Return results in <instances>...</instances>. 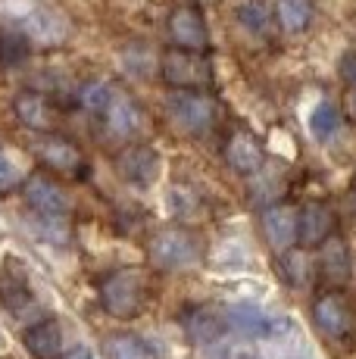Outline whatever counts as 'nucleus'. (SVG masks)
<instances>
[{
  "instance_id": "nucleus-21",
  "label": "nucleus",
  "mask_w": 356,
  "mask_h": 359,
  "mask_svg": "<svg viewBox=\"0 0 356 359\" xmlns=\"http://www.w3.org/2000/svg\"><path fill=\"white\" fill-rule=\"evenodd\" d=\"M107 353L109 359H156V350L150 347L144 337L119 331V334L107 337Z\"/></svg>"
},
{
  "instance_id": "nucleus-17",
  "label": "nucleus",
  "mask_w": 356,
  "mask_h": 359,
  "mask_svg": "<svg viewBox=\"0 0 356 359\" xmlns=\"http://www.w3.org/2000/svg\"><path fill=\"white\" fill-rule=\"evenodd\" d=\"M22 344L32 359H60L63 356V328L57 319H41L22 334Z\"/></svg>"
},
{
  "instance_id": "nucleus-7",
  "label": "nucleus",
  "mask_w": 356,
  "mask_h": 359,
  "mask_svg": "<svg viewBox=\"0 0 356 359\" xmlns=\"http://www.w3.org/2000/svg\"><path fill=\"white\" fill-rule=\"evenodd\" d=\"M116 172L122 182L135 184V188H147L160 175V154L150 144H128L116 154Z\"/></svg>"
},
{
  "instance_id": "nucleus-24",
  "label": "nucleus",
  "mask_w": 356,
  "mask_h": 359,
  "mask_svg": "<svg viewBox=\"0 0 356 359\" xmlns=\"http://www.w3.org/2000/svg\"><path fill=\"white\" fill-rule=\"evenodd\" d=\"M113 97H116V91L107 85V81H100V79L85 81V85H81V91H78V103L88 109V113H107L109 103H113Z\"/></svg>"
},
{
  "instance_id": "nucleus-10",
  "label": "nucleus",
  "mask_w": 356,
  "mask_h": 359,
  "mask_svg": "<svg viewBox=\"0 0 356 359\" xmlns=\"http://www.w3.org/2000/svg\"><path fill=\"white\" fill-rule=\"evenodd\" d=\"M313 322L331 341H344V337L353 334V313L341 294H322L313 303Z\"/></svg>"
},
{
  "instance_id": "nucleus-1",
  "label": "nucleus",
  "mask_w": 356,
  "mask_h": 359,
  "mask_svg": "<svg viewBox=\"0 0 356 359\" xmlns=\"http://www.w3.org/2000/svg\"><path fill=\"white\" fill-rule=\"evenodd\" d=\"M97 294H100V306L113 319H135L144 306L147 285H144V275L138 269H116L100 281Z\"/></svg>"
},
{
  "instance_id": "nucleus-12",
  "label": "nucleus",
  "mask_w": 356,
  "mask_h": 359,
  "mask_svg": "<svg viewBox=\"0 0 356 359\" xmlns=\"http://www.w3.org/2000/svg\"><path fill=\"white\" fill-rule=\"evenodd\" d=\"M225 160L238 175H259L266 169V150L250 131H235L225 144Z\"/></svg>"
},
{
  "instance_id": "nucleus-8",
  "label": "nucleus",
  "mask_w": 356,
  "mask_h": 359,
  "mask_svg": "<svg viewBox=\"0 0 356 359\" xmlns=\"http://www.w3.org/2000/svg\"><path fill=\"white\" fill-rule=\"evenodd\" d=\"M38 160L47 165V169L60 172V175H72V178H81L85 175V156H81V150L75 147L72 141H66V137H60L57 131L53 135H41L38 141Z\"/></svg>"
},
{
  "instance_id": "nucleus-5",
  "label": "nucleus",
  "mask_w": 356,
  "mask_h": 359,
  "mask_svg": "<svg viewBox=\"0 0 356 359\" xmlns=\"http://www.w3.org/2000/svg\"><path fill=\"white\" fill-rule=\"evenodd\" d=\"M225 322L244 337H282L291 331V319L287 316L269 313L259 303H235L225 313Z\"/></svg>"
},
{
  "instance_id": "nucleus-22",
  "label": "nucleus",
  "mask_w": 356,
  "mask_h": 359,
  "mask_svg": "<svg viewBox=\"0 0 356 359\" xmlns=\"http://www.w3.org/2000/svg\"><path fill=\"white\" fill-rule=\"evenodd\" d=\"M275 19L285 32L297 34L306 32L313 22V4L310 0H278L275 4Z\"/></svg>"
},
{
  "instance_id": "nucleus-3",
  "label": "nucleus",
  "mask_w": 356,
  "mask_h": 359,
  "mask_svg": "<svg viewBox=\"0 0 356 359\" xmlns=\"http://www.w3.org/2000/svg\"><path fill=\"white\" fill-rule=\"evenodd\" d=\"M160 75L175 91H203L213 81V69L203 60V53L178 50V47H169L160 57Z\"/></svg>"
},
{
  "instance_id": "nucleus-23",
  "label": "nucleus",
  "mask_w": 356,
  "mask_h": 359,
  "mask_svg": "<svg viewBox=\"0 0 356 359\" xmlns=\"http://www.w3.org/2000/svg\"><path fill=\"white\" fill-rule=\"evenodd\" d=\"M338 128H341V109H338V103L322 100L319 107L313 109V116H310V135L316 137V141H325V137H331Z\"/></svg>"
},
{
  "instance_id": "nucleus-15",
  "label": "nucleus",
  "mask_w": 356,
  "mask_h": 359,
  "mask_svg": "<svg viewBox=\"0 0 356 359\" xmlns=\"http://www.w3.org/2000/svg\"><path fill=\"white\" fill-rule=\"evenodd\" d=\"M334 229V212L328 210L325 203H306L303 210L297 212V244L303 247H322L328 238H331Z\"/></svg>"
},
{
  "instance_id": "nucleus-14",
  "label": "nucleus",
  "mask_w": 356,
  "mask_h": 359,
  "mask_svg": "<svg viewBox=\"0 0 356 359\" xmlns=\"http://www.w3.org/2000/svg\"><path fill=\"white\" fill-rule=\"evenodd\" d=\"M263 234L275 253H287L297 244V210L294 206H269L263 212Z\"/></svg>"
},
{
  "instance_id": "nucleus-28",
  "label": "nucleus",
  "mask_w": 356,
  "mask_h": 359,
  "mask_svg": "<svg viewBox=\"0 0 356 359\" xmlns=\"http://www.w3.org/2000/svg\"><path fill=\"white\" fill-rule=\"evenodd\" d=\"M0 297H4V303L6 306H13V309H19L22 303H29V291H25V285H10V287H0Z\"/></svg>"
},
{
  "instance_id": "nucleus-13",
  "label": "nucleus",
  "mask_w": 356,
  "mask_h": 359,
  "mask_svg": "<svg viewBox=\"0 0 356 359\" xmlns=\"http://www.w3.org/2000/svg\"><path fill=\"white\" fill-rule=\"evenodd\" d=\"M225 325H228V322L210 306H191V309L182 313L184 337H188L191 344H197V347H210V344H216L219 337H222Z\"/></svg>"
},
{
  "instance_id": "nucleus-27",
  "label": "nucleus",
  "mask_w": 356,
  "mask_h": 359,
  "mask_svg": "<svg viewBox=\"0 0 356 359\" xmlns=\"http://www.w3.org/2000/svg\"><path fill=\"white\" fill-rule=\"evenodd\" d=\"M29 53V38L19 32H0V63H19Z\"/></svg>"
},
{
  "instance_id": "nucleus-2",
  "label": "nucleus",
  "mask_w": 356,
  "mask_h": 359,
  "mask_svg": "<svg viewBox=\"0 0 356 359\" xmlns=\"http://www.w3.org/2000/svg\"><path fill=\"white\" fill-rule=\"evenodd\" d=\"M150 259L163 272H184V269L197 266L203 257L200 238L188 229H163L150 238Z\"/></svg>"
},
{
  "instance_id": "nucleus-31",
  "label": "nucleus",
  "mask_w": 356,
  "mask_h": 359,
  "mask_svg": "<svg viewBox=\"0 0 356 359\" xmlns=\"http://www.w3.org/2000/svg\"><path fill=\"white\" fill-rule=\"evenodd\" d=\"M222 359H259V353L256 350H250V347H225Z\"/></svg>"
},
{
  "instance_id": "nucleus-18",
  "label": "nucleus",
  "mask_w": 356,
  "mask_h": 359,
  "mask_svg": "<svg viewBox=\"0 0 356 359\" xmlns=\"http://www.w3.org/2000/svg\"><path fill=\"white\" fill-rule=\"evenodd\" d=\"M104 116H107V128L113 131L116 137H132V135H138L144 126L141 107L132 97H125V94H116Z\"/></svg>"
},
{
  "instance_id": "nucleus-16",
  "label": "nucleus",
  "mask_w": 356,
  "mask_h": 359,
  "mask_svg": "<svg viewBox=\"0 0 356 359\" xmlns=\"http://www.w3.org/2000/svg\"><path fill=\"white\" fill-rule=\"evenodd\" d=\"M319 272H322V278L331 281V285H344V281H350L353 257H350V247H347L344 238L331 234V238L319 247Z\"/></svg>"
},
{
  "instance_id": "nucleus-32",
  "label": "nucleus",
  "mask_w": 356,
  "mask_h": 359,
  "mask_svg": "<svg viewBox=\"0 0 356 359\" xmlns=\"http://www.w3.org/2000/svg\"><path fill=\"white\" fill-rule=\"evenodd\" d=\"M66 359H97V356H94L88 347H75V350H72V353L66 356Z\"/></svg>"
},
{
  "instance_id": "nucleus-9",
  "label": "nucleus",
  "mask_w": 356,
  "mask_h": 359,
  "mask_svg": "<svg viewBox=\"0 0 356 359\" xmlns=\"http://www.w3.org/2000/svg\"><path fill=\"white\" fill-rule=\"evenodd\" d=\"M13 113H16L19 126L29 131H38V135H53V128L60 122L57 107L38 91H19L13 97Z\"/></svg>"
},
{
  "instance_id": "nucleus-11",
  "label": "nucleus",
  "mask_w": 356,
  "mask_h": 359,
  "mask_svg": "<svg viewBox=\"0 0 356 359\" xmlns=\"http://www.w3.org/2000/svg\"><path fill=\"white\" fill-rule=\"evenodd\" d=\"M22 197L44 219H63L69 212V197L63 194V188L57 182H50L44 175H32L22 188Z\"/></svg>"
},
{
  "instance_id": "nucleus-6",
  "label": "nucleus",
  "mask_w": 356,
  "mask_h": 359,
  "mask_svg": "<svg viewBox=\"0 0 356 359\" xmlns=\"http://www.w3.org/2000/svg\"><path fill=\"white\" fill-rule=\"evenodd\" d=\"M169 41L178 50H191V53H203L210 47L207 19L194 4H182L169 13Z\"/></svg>"
},
{
  "instance_id": "nucleus-26",
  "label": "nucleus",
  "mask_w": 356,
  "mask_h": 359,
  "mask_svg": "<svg viewBox=\"0 0 356 359\" xmlns=\"http://www.w3.org/2000/svg\"><path fill=\"white\" fill-rule=\"evenodd\" d=\"M278 272H282V278H285V285H294V287H300L306 281V257L300 250H287L282 253V262H278Z\"/></svg>"
},
{
  "instance_id": "nucleus-30",
  "label": "nucleus",
  "mask_w": 356,
  "mask_h": 359,
  "mask_svg": "<svg viewBox=\"0 0 356 359\" xmlns=\"http://www.w3.org/2000/svg\"><path fill=\"white\" fill-rule=\"evenodd\" d=\"M341 79L350 88H356V53H344V60H341Z\"/></svg>"
},
{
  "instance_id": "nucleus-20",
  "label": "nucleus",
  "mask_w": 356,
  "mask_h": 359,
  "mask_svg": "<svg viewBox=\"0 0 356 359\" xmlns=\"http://www.w3.org/2000/svg\"><path fill=\"white\" fill-rule=\"evenodd\" d=\"M235 22L247 34H253V38H263L272 29V10L266 0H238Z\"/></svg>"
},
{
  "instance_id": "nucleus-19",
  "label": "nucleus",
  "mask_w": 356,
  "mask_h": 359,
  "mask_svg": "<svg viewBox=\"0 0 356 359\" xmlns=\"http://www.w3.org/2000/svg\"><path fill=\"white\" fill-rule=\"evenodd\" d=\"M25 32H29V41H35V44H60L69 29H66V22H63L60 13L38 10L25 19Z\"/></svg>"
},
{
  "instance_id": "nucleus-4",
  "label": "nucleus",
  "mask_w": 356,
  "mask_h": 359,
  "mask_svg": "<svg viewBox=\"0 0 356 359\" xmlns=\"http://www.w3.org/2000/svg\"><path fill=\"white\" fill-rule=\"evenodd\" d=\"M166 109H169V119L178 128L188 131V135H207L216 126V116H219L213 97H207L203 91H175L166 100Z\"/></svg>"
},
{
  "instance_id": "nucleus-29",
  "label": "nucleus",
  "mask_w": 356,
  "mask_h": 359,
  "mask_svg": "<svg viewBox=\"0 0 356 359\" xmlns=\"http://www.w3.org/2000/svg\"><path fill=\"white\" fill-rule=\"evenodd\" d=\"M16 182V165H13L10 156L0 150V188H10V184Z\"/></svg>"
},
{
  "instance_id": "nucleus-25",
  "label": "nucleus",
  "mask_w": 356,
  "mask_h": 359,
  "mask_svg": "<svg viewBox=\"0 0 356 359\" xmlns=\"http://www.w3.org/2000/svg\"><path fill=\"white\" fill-rule=\"evenodd\" d=\"M166 206L175 219H191L197 210H200V197H197L191 188L175 184V188H169V194H166Z\"/></svg>"
}]
</instances>
